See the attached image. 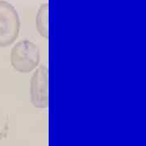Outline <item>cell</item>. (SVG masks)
Returning <instances> with one entry per match:
<instances>
[{
    "label": "cell",
    "instance_id": "1",
    "mask_svg": "<svg viewBox=\"0 0 146 146\" xmlns=\"http://www.w3.org/2000/svg\"><path fill=\"white\" fill-rule=\"evenodd\" d=\"M40 50L35 43L25 40L17 42L11 51V64L16 72L29 73L39 65Z\"/></svg>",
    "mask_w": 146,
    "mask_h": 146
},
{
    "label": "cell",
    "instance_id": "3",
    "mask_svg": "<svg viewBox=\"0 0 146 146\" xmlns=\"http://www.w3.org/2000/svg\"><path fill=\"white\" fill-rule=\"evenodd\" d=\"M30 98L37 109H46L49 106V70L41 65L35 69L30 81Z\"/></svg>",
    "mask_w": 146,
    "mask_h": 146
},
{
    "label": "cell",
    "instance_id": "2",
    "mask_svg": "<svg viewBox=\"0 0 146 146\" xmlns=\"http://www.w3.org/2000/svg\"><path fill=\"white\" fill-rule=\"evenodd\" d=\"M20 31V19L16 9L5 1H0V47L10 46Z\"/></svg>",
    "mask_w": 146,
    "mask_h": 146
},
{
    "label": "cell",
    "instance_id": "4",
    "mask_svg": "<svg viewBox=\"0 0 146 146\" xmlns=\"http://www.w3.org/2000/svg\"><path fill=\"white\" fill-rule=\"evenodd\" d=\"M36 27L40 35L48 37V5L44 4L41 7L36 17Z\"/></svg>",
    "mask_w": 146,
    "mask_h": 146
}]
</instances>
